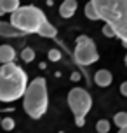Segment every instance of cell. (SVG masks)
<instances>
[{
  "label": "cell",
  "mask_w": 127,
  "mask_h": 133,
  "mask_svg": "<svg viewBox=\"0 0 127 133\" xmlns=\"http://www.w3.org/2000/svg\"><path fill=\"white\" fill-rule=\"evenodd\" d=\"M68 105L72 109L75 116V124L77 126H84L85 116L89 114L91 107H92V98L84 88H73L68 93Z\"/></svg>",
  "instance_id": "5"
},
{
  "label": "cell",
  "mask_w": 127,
  "mask_h": 133,
  "mask_svg": "<svg viewBox=\"0 0 127 133\" xmlns=\"http://www.w3.org/2000/svg\"><path fill=\"white\" fill-rule=\"evenodd\" d=\"M47 56H49V60H51V61H59L61 60V51H59V49H51Z\"/></svg>",
  "instance_id": "18"
},
{
  "label": "cell",
  "mask_w": 127,
  "mask_h": 133,
  "mask_svg": "<svg viewBox=\"0 0 127 133\" xmlns=\"http://www.w3.org/2000/svg\"><path fill=\"white\" fill-rule=\"evenodd\" d=\"M23 107L31 119H40L47 112L49 95H47V82L44 77H35L26 86L23 93Z\"/></svg>",
  "instance_id": "3"
},
{
  "label": "cell",
  "mask_w": 127,
  "mask_h": 133,
  "mask_svg": "<svg viewBox=\"0 0 127 133\" xmlns=\"http://www.w3.org/2000/svg\"><path fill=\"white\" fill-rule=\"evenodd\" d=\"M37 33H38L40 37H45V39H54V37L58 35V30H56V26H52V25L45 19L40 25V28H38V32H37Z\"/></svg>",
  "instance_id": "10"
},
{
  "label": "cell",
  "mask_w": 127,
  "mask_h": 133,
  "mask_svg": "<svg viewBox=\"0 0 127 133\" xmlns=\"http://www.w3.org/2000/svg\"><path fill=\"white\" fill-rule=\"evenodd\" d=\"M77 7H78L77 0H65V2L61 4V7H59L61 18H72V16L77 12Z\"/></svg>",
  "instance_id": "7"
},
{
  "label": "cell",
  "mask_w": 127,
  "mask_h": 133,
  "mask_svg": "<svg viewBox=\"0 0 127 133\" xmlns=\"http://www.w3.org/2000/svg\"><path fill=\"white\" fill-rule=\"evenodd\" d=\"M75 61L82 66L92 65L98 61L99 54H98V49H96V44L91 37L87 35H80L77 37V47H75Z\"/></svg>",
  "instance_id": "6"
},
{
  "label": "cell",
  "mask_w": 127,
  "mask_h": 133,
  "mask_svg": "<svg viewBox=\"0 0 127 133\" xmlns=\"http://www.w3.org/2000/svg\"><path fill=\"white\" fill-rule=\"evenodd\" d=\"M124 47L127 49V42H124ZM125 65H127V54H125Z\"/></svg>",
  "instance_id": "23"
},
{
  "label": "cell",
  "mask_w": 127,
  "mask_h": 133,
  "mask_svg": "<svg viewBox=\"0 0 127 133\" xmlns=\"http://www.w3.org/2000/svg\"><path fill=\"white\" fill-rule=\"evenodd\" d=\"M0 126L4 128L5 131H11L14 128V119L12 117H4V119H0Z\"/></svg>",
  "instance_id": "17"
},
{
  "label": "cell",
  "mask_w": 127,
  "mask_h": 133,
  "mask_svg": "<svg viewBox=\"0 0 127 133\" xmlns=\"http://www.w3.org/2000/svg\"><path fill=\"white\" fill-rule=\"evenodd\" d=\"M120 93L124 95V96H127V81H125V82H122V86H120Z\"/></svg>",
  "instance_id": "20"
},
{
  "label": "cell",
  "mask_w": 127,
  "mask_h": 133,
  "mask_svg": "<svg viewBox=\"0 0 127 133\" xmlns=\"http://www.w3.org/2000/svg\"><path fill=\"white\" fill-rule=\"evenodd\" d=\"M103 35H105V37H110V39H112V37H115L113 28L110 26V25H106V23H105V26H103Z\"/></svg>",
  "instance_id": "19"
},
{
  "label": "cell",
  "mask_w": 127,
  "mask_h": 133,
  "mask_svg": "<svg viewBox=\"0 0 127 133\" xmlns=\"http://www.w3.org/2000/svg\"><path fill=\"white\" fill-rule=\"evenodd\" d=\"M70 79H72V81H75V82H77V81H80V74H78V72H73Z\"/></svg>",
  "instance_id": "21"
},
{
  "label": "cell",
  "mask_w": 127,
  "mask_h": 133,
  "mask_svg": "<svg viewBox=\"0 0 127 133\" xmlns=\"http://www.w3.org/2000/svg\"><path fill=\"white\" fill-rule=\"evenodd\" d=\"M85 16H87V18H89L91 21H98V19H99V16H98V11L94 9V5L91 4V2H89V4L85 5Z\"/></svg>",
  "instance_id": "14"
},
{
  "label": "cell",
  "mask_w": 127,
  "mask_h": 133,
  "mask_svg": "<svg viewBox=\"0 0 127 133\" xmlns=\"http://www.w3.org/2000/svg\"><path fill=\"white\" fill-rule=\"evenodd\" d=\"M94 82L101 88L110 86V84H112V72H110V70H105V68H103V70H98L96 75H94Z\"/></svg>",
  "instance_id": "8"
},
{
  "label": "cell",
  "mask_w": 127,
  "mask_h": 133,
  "mask_svg": "<svg viewBox=\"0 0 127 133\" xmlns=\"http://www.w3.org/2000/svg\"><path fill=\"white\" fill-rule=\"evenodd\" d=\"M113 121H115V124H117L118 128L127 126V112H118V114H115Z\"/></svg>",
  "instance_id": "15"
},
{
  "label": "cell",
  "mask_w": 127,
  "mask_h": 133,
  "mask_svg": "<svg viewBox=\"0 0 127 133\" xmlns=\"http://www.w3.org/2000/svg\"><path fill=\"white\" fill-rule=\"evenodd\" d=\"M118 133H127V126H124V128H118Z\"/></svg>",
  "instance_id": "22"
},
{
  "label": "cell",
  "mask_w": 127,
  "mask_h": 133,
  "mask_svg": "<svg viewBox=\"0 0 127 133\" xmlns=\"http://www.w3.org/2000/svg\"><path fill=\"white\" fill-rule=\"evenodd\" d=\"M28 86L26 72L14 61L0 66V102L11 103L23 96Z\"/></svg>",
  "instance_id": "2"
},
{
  "label": "cell",
  "mask_w": 127,
  "mask_h": 133,
  "mask_svg": "<svg viewBox=\"0 0 127 133\" xmlns=\"http://www.w3.org/2000/svg\"><path fill=\"white\" fill-rule=\"evenodd\" d=\"M0 35H4V37H21V35H25V33L19 32L18 28H14L11 23L0 21Z\"/></svg>",
  "instance_id": "11"
},
{
  "label": "cell",
  "mask_w": 127,
  "mask_h": 133,
  "mask_svg": "<svg viewBox=\"0 0 127 133\" xmlns=\"http://www.w3.org/2000/svg\"><path fill=\"white\" fill-rule=\"evenodd\" d=\"M99 19L113 28L115 37L127 42V0H91Z\"/></svg>",
  "instance_id": "1"
},
{
  "label": "cell",
  "mask_w": 127,
  "mask_h": 133,
  "mask_svg": "<svg viewBox=\"0 0 127 133\" xmlns=\"http://www.w3.org/2000/svg\"><path fill=\"white\" fill-rule=\"evenodd\" d=\"M96 130H98V133H108L110 131V123L106 119H99L96 123Z\"/></svg>",
  "instance_id": "16"
},
{
  "label": "cell",
  "mask_w": 127,
  "mask_h": 133,
  "mask_svg": "<svg viewBox=\"0 0 127 133\" xmlns=\"http://www.w3.org/2000/svg\"><path fill=\"white\" fill-rule=\"evenodd\" d=\"M45 19V14L35 5L18 7L14 12H11V25L23 33H37Z\"/></svg>",
  "instance_id": "4"
},
{
  "label": "cell",
  "mask_w": 127,
  "mask_h": 133,
  "mask_svg": "<svg viewBox=\"0 0 127 133\" xmlns=\"http://www.w3.org/2000/svg\"><path fill=\"white\" fill-rule=\"evenodd\" d=\"M2 14H4V12H2V11H0V16H2Z\"/></svg>",
  "instance_id": "24"
},
{
  "label": "cell",
  "mask_w": 127,
  "mask_h": 133,
  "mask_svg": "<svg viewBox=\"0 0 127 133\" xmlns=\"http://www.w3.org/2000/svg\"><path fill=\"white\" fill-rule=\"evenodd\" d=\"M14 58H16V51H14L12 46H7V44L0 46V63L2 65L14 61Z\"/></svg>",
  "instance_id": "9"
},
{
  "label": "cell",
  "mask_w": 127,
  "mask_h": 133,
  "mask_svg": "<svg viewBox=\"0 0 127 133\" xmlns=\"http://www.w3.org/2000/svg\"><path fill=\"white\" fill-rule=\"evenodd\" d=\"M19 7V0H0V11L2 12H14Z\"/></svg>",
  "instance_id": "12"
},
{
  "label": "cell",
  "mask_w": 127,
  "mask_h": 133,
  "mask_svg": "<svg viewBox=\"0 0 127 133\" xmlns=\"http://www.w3.org/2000/svg\"><path fill=\"white\" fill-rule=\"evenodd\" d=\"M21 58H23V61H26V63H31L35 60V51L31 47H25L21 51Z\"/></svg>",
  "instance_id": "13"
}]
</instances>
